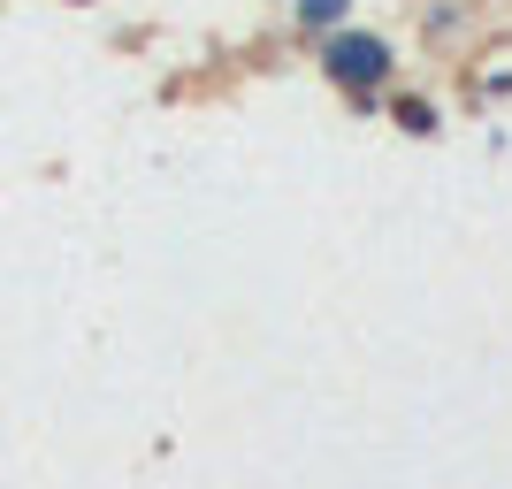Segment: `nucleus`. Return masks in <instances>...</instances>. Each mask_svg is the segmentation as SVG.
I'll use <instances>...</instances> for the list:
<instances>
[{"label":"nucleus","mask_w":512,"mask_h":489,"mask_svg":"<svg viewBox=\"0 0 512 489\" xmlns=\"http://www.w3.org/2000/svg\"><path fill=\"white\" fill-rule=\"evenodd\" d=\"M390 69H398V54H390L383 31H329V39H321V77L344 85V100H352V107L383 100Z\"/></svg>","instance_id":"f257e3e1"},{"label":"nucleus","mask_w":512,"mask_h":489,"mask_svg":"<svg viewBox=\"0 0 512 489\" xmlns=\"http://www.w3.org/2000/svg\"><path fill=\"white\" fill-rule=\"evenodd\" d=\"M291 16H299V31H344V16H352V0H291Z\"/></svg>","instance_id":"f03ea898"},{"label":"nucleus","mask_w":512,"mask_h":489,"mask_svg":"<svg viewBox=\"0 0 512 489\" xmlns=\"http://www.w3.org/2000/svg\"><path fill=\"white\" fill-rule=\"evenodd\" d=\"M390 115H398L413 138H428V130H436V107H428V100H390Z\"/></svg>","instance_id":"7ed1b4c3"},{"label":"nucleus","mask_w":512,"mask_h":489,"mask_svg":"<svg viewBox=\"0 0 512 489\" xmlns=\"http://www.w3.org/2000/svg\"><path fill=\"white\" fill-rule=\"evenodd\" d=\"M77 8H92V0H77Z\"/></svg>","instance_id":"20e7f679"}]
</instances>
